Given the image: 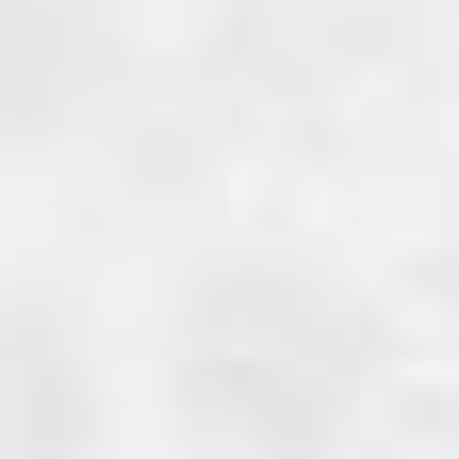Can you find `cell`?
<instances>
[{
    "label": "cell",
    "instance_id": "cell-3",
    "mask_svg": "<svg viewBox=\"0 0 459 459\" xmlns=\"http://www.w3.org/2000/svg\"><path fill=\"white\" fill-rule=\"evenodd\" d=\"M99 443V361L49 296H0V459H82Z\"/></svg>",
    "mask_w": 459,
    "mask_h": 459
},
{
    "label": "cell",
    "instance_id": "cell-4",
    "mask_svg": "<svg viewBox=\"0 0 459 459\" xmlns=\"http://www.w3.org/2000/svg\"><path fill=\"white\" fill-rule=\"evenodd\" d=\"M443 312H459V230H443Z\"/></svg>",
    "mask_w": 459,
    "mask_h": 459
},
{
    "label": "cell",
    "instance_id": "cell-2",
    "mask_svg": "<svg viewBox=\"0 0 459 459\" xmlns=\"http://www.w3.org/2000/svg\"><path fill=\"white\" fill-rule=\"evenodd\" d=\"M132 115V17L115 0H0V148H82Z\"/></svg>",
    "mask_w": 459,
    "mask_h": 459
},
{
    "label": "cell",
    "instance_id": "cell-1",
    "mask_svg": "<svg viewBox=\"0 0 459 459\" xmlns=\"http://www.w3.org/2000/svg\"><path fill=\"white\" fill-rule=\"evenodd\" d=\"M164 394H181V427L213 459H328L344 427H361V328H344L312 279H279V263H230L181 296V328H164Z\"/></svg>",
    "mask_w": 459,
    "mask_h": 459
}]
</instances>
